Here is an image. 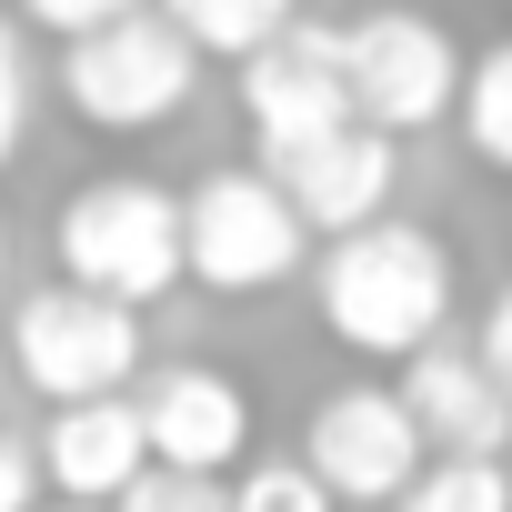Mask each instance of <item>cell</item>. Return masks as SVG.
<instances>
[{
    "mask_svg": "<svg viewBox=\"0 0 512 512\" xmlns=\"http://www.w3.org/2000/svg\"><path fill=\"white\" fill-rule=\"evenodd\" d=\"M452 292H462V282H452V251H442V231H422V221H392V211H372V221L332 231L322 272H312L322 332H332L342 352H362V362H402V352L442 342V322H452Z\"/></svg>",
    "mask_w": 512,
    "mask_h": 512,
    "instance_id": "6da1fadb",
    "label": "cell"
},
{
    "mask_svg": "<svg viewBox=\"0 0 512 512\" xmlns=\"http://www.w3.org/2000/svg\"><path fill=\"white\" fill-rule=\"evenodd\" d=\"M51 251H61V282L151 312V302L181 282V191H161V181H141V171H101V181H81V191L61 201Z\"/></svg>",
    "mask_w": 512,
    "mask_h": 512,
    "instance_id": "7a4b0ae2",
    "label": "cell"
},
{
    "mask_svg": "<svg viewBox=\"0 0 512 512\" xmlns=\"http://www.w3.org/2000/svg\"><path fill=\"white\" fill-rule=\"evenodd\" d=\"M302 251H312V221L292 211V191L251 161V171H201L181 191V282L201 292H282L302 272Z\"/></svg>",
    "mask_w": 512,
    "mask_h": 512,
    "instance_id": "3957f363",
    "label": "cell"
},
{
    "mask_svg": "<svg viewBox=\"0 0 512 512\" xmlns=\"http://www.w3.org/2000/svg\"><path fill=\"white\" fill-rule=\"evenodd\" d=\"M201 91V51L171 11H121L101 31H71L61 41V101L91 121V131H161L181 121Z\"/></svg>",
    "mask_w": 512,
    "mask_h": 512,
    "instance_id": "277c9868",
    "label": "cell"
},
{
    "mask_svg": "<svg viewBox=\"0 0 512 512\" xmlns=\"http://www.w3.org/2000/svg\"><path fill=\"white\" fill-rule=\"evenodd\" d=\"M11 382H31L41 402H81V392H131L141 372V312L81 282H51L11 312Z\"/></svg>",
    "mask_w": 512,
    "mask_h": 512,
    "instance_id": "5b68a950",
    "label": "cell"
},
{
    "mask_svg": "<svg viewBox=\"0 0 512 512\" xmlns=\"http://www.w3.org/2000/svg\"><path fill=\"white\" fill-rule=\"evenodd\" d=\"M342 81H352V111L402 141V131L452 121L462 51H452V31L422 21V11H362V21H342Z\"/></svg>",
    "mask_w": 512,
    "mask_h": 512,
    "instance_id": "8992f818",
    "label": "cell"
},
{
    "mask_svg": "<svg viewBox=\"0 0 512 512\" xmlns=\"http://www.w3.org/2000/svg\"><path fill=\"white\" fill-rule=\"evenodd\" d=\"M302 462H312V482H322L332 502L362 512V502H402V482H412L432 452H422V432H412V412H402L392 382H342V392L312 402Z\"/></svg>",
    "mask_w": 512,
    "mask_h": 512,
    "instance_id": "52a82bcc",
    "label": "cell"
},
{
    "mask_svg": "<svg viewBox=\"0 0 512 512\" xmlns=\"http://www.w3.org/2000/svg\"><path fill=\"white\" fill-rule=\"evenodd\" d=\"M241 111L262 151H292L332 121H352V81H342V31L332 21H282L262 51H241Z\"/></svg>",
    "mask_w": 512,
    "mask_h": 512,
    "instance_id": "ba28073f",
    "label": "cell"
},
{
    "mask_svg": "<svg viewBox=\"0 0 512 512\" xmlns=\"http://www.w3.org/2000/svg\"><path fill=\"white\" fill-rule=\"evenodd\" d=\"M262 171L292 191V211L312 221V231H352V221H372V211H392V181H402V141L382 131V121H332V131H312V141H292V151H262Z\"/></svg>",
    "mask_w": 512,
    "mask_h": 512,
    "instance_id": "9c48e42d",
    "label": "cell"
},
{
    "mask_svg": "<svg viewBox=\"0 0 512 512\" xmlns=\"http://www.w3.org/2000/svg\"><path fill=\"white\" fill-rule=\"evenodd\" d=\"M141 402V432H151V462H181V472H231L251 452V392L211 362H161Z\"/></svg>",
    "mask_w": 512,
    "mask_h": 512,
    "instance_id": "30bf717a",
    "label": "cell"
},
{
    "mask_svg": "<svg viewBox=\"0 0 512 512\" xmlns=\"http://www.w3.org/2000/svg\"><path fill=\"white\" fill-rule=\"evenodd\" d=\"M402 412L422 452H502L512 442V392L482 372L472 342H422L402 352Z\"/></svg>",
    "mask_w": 512,
    "mask_h": 512,
    "instance_id": "8fae6325",
    "label": "cell"
},
{
    "mask_svg": "<svg viewBox=\"0 0 512 512\" xmlns=\"http://www.w3.org/2000/svg\"><path fill=\"white\" fill-rule=\"evenodd\" d=\"M31 452H41V482L61 502H111L151 462V432H141L131 392H81V402H51V422H41Z\"/></svg>",
    "mask_w": 512,
    "mask_h": 512,
    "instance_id": "7c38bea8",
    "label": "cell"
},
{
    "mask_svg": "<svg viewBox=\"0 0 512 512\" xmlns=\"http://www.w3.org/2000/svg\"><path fill=\"white\" fill-rule=\"evenodd\" d=\"M452 131L482 171H512V41H492L482 61H462V91H452Z\"/></svg>",
    "mask_w": 512,
    "mask_h": 512,
    "instance_id": "4fadbf2b",
    "label": "cell"
},
{
    "mask_svg": "<svg viewBox=\"0 0 512 512\" xmlns=\"http://www.w3.org/2000/svg\"><path fill=\"white\" fill-rule=\"evenodd\" d=\"M392 512H512V472H502V452H442L402 482Z\"/></svg>",
    "mask_w": 512,
    "mask_h": 512,
    "instance_id": "5bb4252c",
    "label": "cell"
},
{
    "mask_svg": "<svg viewBox=\"0 0 512 512\" xmlns=\"http://www.w3.org/2000/svg\"><path fill=\"white\" fill-rule=\"evenodd\" d=\"M161 11L191 31L201 61H241V51H262V41L302 11V0H161Z\"/></svg>",
    "mask_w": 512,
    "mask_h": 512,
    "instance_id": "9a60e30c",
    "label": "cell"
},
{
    "mask_svg": "<svg viewBox=\"0 0 512 512\" xmlns=\"http://www.w3.org/2000/svg\"><path fill=\"white\" fill-rule=\"evenodd\" d=\"M111 512H231V492H221V472H181V462H141L121 492H111Z\"/></svg>",
    "mask_w": 512,
    "mask_h": 512,
    "instance_id": "2e32d148",
    "label": "cell"
},
{
    "mask_svg": "<svg viewBox=\"0 0 512 512\" xmlns=\"http://www.w3.org/2000/svg\"><path fill=\"white\" fill-rule=\"evenodd\" d=\"M231 512H332V492L312 482V462H251Z\"/></svg>",
    "mask_w": 512,
    "mask_h": 512,
    "instance_id": "e0dca14e",
    "label": "cell"
},
{
    "mask_svg": "<svg viewBox=\"0 0 512 512\" xmlns=\"http://www.w3.org/2000/svg\"><path fill=\"white\" fill-rule=\"evenodd\" d=\"M21 131H31V51H21V21L0 11V161L21 151Z\"/></svg>",
    "mask_w": 512,
    "mask_h": 512,
    "instance_id": "ac0fdd59",
    "label": "cell"
},
{
    "mask_svg": "<svg viewBox=\"0 0 512 512\" xmlns=\"http://www.w3.org/2000/svg\"><path fill=\"white\" fill-rule=\"evenodd\" d=\"M121 11H141V0H21V21H31V31H51V41L101 31V21H121Z\"/></svg>",
    "mask_w": 512,
    "mask_h": 512,
    "instance_id": "d6986e66",
    "label": "cell"
},
{
    "mask_svg": "<svg viewBox=\"0 0 512 512\" xmlns=\"http://www.w3.org/2000/svg\"><path fill=\"white\" fill-rule=\"evenodd\" d=\"M41 502V452L21 432H0V512H31Z\"/></svg>",
    "mask_w": 512,
    "mask_h": 512,
    "instance_id": "ffe728a7",
    "label": "cell"
},
{
    "mask_svg": "<svg viewBox=\"0 0 512 512\" xmlns=\"http://www.w3.org/2000/svg\"><path fill=\"white\" fill-rule=\"evenodd\" d=\"M472 352H482V372H492V382L512 392V282H502V292L482 302V342H472Z\"/></svg>",
    "mask_w": 512,
    "mask_h": 512,
    "instance_id": "44dd1931",
    "label": "cell"
},
{
    "mask_svg": "<svg viewBox=\"0 0 512 512\" xmlns=\"http://www.w3.org/2000/svg\"><path fill=\"white\" fill-rule=\"evenodd\" d=\"M0 272H11V231H0Z\"/></svg>",
    "mask_w": 512,
    "mask_h": 512,
    "instance_id": "7402d4cb",
    "label": "cell"
},
{
    "mask_svg": "<svg viewBox=\"0 0 512 512\" xmlns=\"http://www.w3.org/2000/svg\"><path fill=\"white\" fill-rule=\"evenodd\" d=\"M61 512H101V502H61Z\"/></svg>",
    "mask_w": 512,
    "mask_h": 512,
    "instance_id": "603a6c76",
    "label": "cell"
},
{
    "mask_svg": "<svg viewBox=\"0 0 512 512\" xmlns=\"http://www.w3.org/2000/svg\"><path fill=\"white\" fill-rule=\"evenodd\" d=\"M362 512H392V502H362Z\"/></svg>",
    "mask_w": 512,
    "mask_h": 512,
    "instance_id": "cb8c5ba5",
    "label": "cell"
},
{
    "mask_svg": "<svg viewBox=\"0 0 512 512\" xmlns=\"http://www.w3.org/2000/svg\"><path fill=\"white\" fill-rule=\"evenodd\" d=\"M0 372H11V362H0Z\"/></svg>",
    "mask_w": 512,
    "mask_h": 512,
    "instance_id": "d4e9b609",
    "label": "cell"
}]
</instances>
